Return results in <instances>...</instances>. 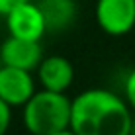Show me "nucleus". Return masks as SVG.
I'll return each instance as SVG.
<instances>
[{
    "label": "nucleus",
    "mask_w": 135,
    "mask_h": 135,
    "mask_svg": "<svg viewBox=\"0 0 135 135\" xmlns=\"http://www.w3.org/2000/svg\"><path fill=\"white\" fill-rule=\"evenodd\" d=\"M131 127L129 104L108 88H86L73 98L71 129L76 135H131Z\"/></svg>",
    "instance_id": "obj_1"
},
{
    "label": "nucleus",
    "mask_w": 135,
    "mask_h": 135,
    "mask_svg": "<svg viewBox=\"0 0 135 135\" xmlns=\"http://www.w3.org/2000/svg\"><path fill=\"white\" fill-rule=\"evenodd\" d=\"M73 100L67 94L37 90L24 106V125L31 135H55L71 127Z\"/></svg>",
    "instance_id": "obj_2"
},
{
    "label": "nucleus",
    "mask_w": 135,
    "mask_h": 135,
    "mask_svg": "<svg viewBox=\"0 0 135 135\" xmlns=\"http://www.w3.org/2000/svg\"><path fill=\"white\" fill-rule=\"evenodd\" d=\"M96 24L110 35H123L135 27V0H96Z\"/></svg>",
    "instance_id": "obj_3"
},
{
    "label": "nucleus",
    "mask_w": 135,
    "mask_h": 135,
    "mask_svg": "<svg viewBox=\"0 0 135 135\" xmlns=\"http://www.w3.org/2000/svg\"><path fill=\"white\" fill-rule=\"evenodd\" d=\"M6 26H8V33L12 37H18L24 41H39L47 31L43 14L35 4V0L24 2L16 6L14 10H10L6 14Z\"/></svg>",
    "instance_id": "obj_4"
},
{
    "label": "nucleus",
    "mask_w": 135,
    "mask_h": 135,
    "mask_svg": "<svg viewBox=\"0 0 135 135\" xmlns=\"http://www.w3.org/2000/svg\"><path fill=\"white\" fill-rule=\"evenodd\" d=\"M43 47L39 41H24L8 35L0 43V61L2 67H14L22 71H35L43 61Z\"/></svg>",
    "instance_id": "obj_5"
},
{
    "label": "nucleus",
    "mask_w": 135,
    "mask_h": 135,
    "mask_svg": "<svg viewBox=\"0 0 135 135\" xmlns=\"http://www.w3.org/2000/svg\"><path fill=\"white\" fill-rule=\"evenodd\" d=\"M35 80L30 71L2 67L0 71V100L8 106H26L35 94Z\"/></svg>",
    "instance_id": "obj_6"
},
{
    "label": "nucleus",
    "mask_w": 135,
    "mask_h": 135,
    "mask_svg": "<svg viewBox=\"0 0 135 135\" xmlns=\"http://www.w3.org/2000/svg\"><path fill=\"white\" fill-rule=\"evenodd\" d=\"M37 76L43 90L65 94V90L74 80V67L63 55H47L37 69Z\"/></svg>",
    "instance_id": "obj_7"
},
{
    "label": "nucleus",
    "mask_w": 135,
    "mask_h": 135,
    "mask_svg": "<svg viewBox=\"0 0 135 135\" xmlns=\"http://www.w3.org/2000/svg\"><path fill=\"white\" fill-rule=\"evenodd\" d=\"M35 4L43 14L47 31H55V33L65 31L76 20V0H35Z\"/></svg>",
    "instance_id": "obj_8"
},
{
    "label": "nucleus",
    "mask_w": 135,
    "mask_h": 135,
    "mask_svg": "<svg viewBox=\"0 0 135 135\" xmlns=\"http://www.w3.org/2000/svg\"><path fill=\"white\" fill-rule=\"evenodd\" d=\"M123 92H125V102L129 104V108L135 112V69L127 73L123 82Z\"/></svg>",
    "instance_id": "obj_9"
},
{
    "label": "nucleus",
    "mask_w": 135,
    "mask_h": 135,
    "mask_svg": "<svg viewBox=\"0 0 135 135\" xmlns=\"http://www.w3.org/2000/svg\"><path fill=\"white\" fill-rule=\"evenodd\" d=\"M12 122V108L4 100H0V135H4Z\"/></svg>",
    "instance_id": "obj_10"
},
{
    "label": "nucleus",
    "mask_w": 135,
    "mask_h": 135,
    "mask_svg": "<svg viewBox=\"0 0 135 135\" xmlns=\"http://www.w3.org/2000/svg\"><path fill=\"white\" fill-rule=\"evenodd\" d=\"M24 2H31V0H0V14L6 16L10 10H14L16 6H20Z\"/></svg>",
    "instance_id": "obj_11"
},
{
    "label": "nucleus",
    "mask_w": 135,
    "mask_h": 135,
    "mask_svg": "<svg viewBox=\"0 0 135 135\" xmlns=\"http://www.w3.org/2000/svg\"><path fill=\"white\" fill-rule=\"evenodd\" d=\"M55 135H76V133H74L73 129L69 127V129H65V131H59V133H55Z\"/></svg>",
    "instance_id": "obj_12"
},
{
    "label": "nucleus",
    "mask_w": 135,
    "mask_h": 135,
    "mask_svg": "<svg viewBox=\"0 0 135 135\" xmlns=\"http://www.w3.org/2000/svg\"><path fill=\"white\" fill-rule=\"evenodd\" d=\"M131 135H135V119H133V127H131Z\"/></svg>",
    "instance_id": "obj_13"
},
{
    "label": "nucleus",
    "mask_w": 135,
    "mask_h": 135,
    "mask_svg": "<svg viewBox=\"0 0 135 135\" xmlns=\"http://www.w3.org/2000/svg\"><path fill=\"white\" fill-rule=\"evenodd\" d=\"M0 71H2V61H0Z\"/></svg>",
    "instance_id": "obj_14"
}]
</instances>
